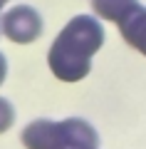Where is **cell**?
Masks as SVG:
<instances>
[{
  "label": "cell",
  "instance_id": "6da1fadb",
  "mask_svg": "<svg viewBox=\"0 0 146 149\" xmlns=\"http://www.w3.org/2000/svg\"><path fill=\"white\" fill-rule=\"evenodd\" d=\"M104 42V30L92 15H77L64 25L50 47L47 62L62 82H79L89 74L92 55Z\"/></svg>",
  "mask_w": 146,
  "mask_h": 149
},
{
  "label": "cell",
  "instance_id": "7a4b0ae2",
  "mask_svg": "<svg viewBox=\"0 0 146 149\" xmlns=\"http://www.w3.org/2000/svg\"><path fill=\"white\" fill-rule=\"evenodd\" d=\"M99 137L84 119L50 122L37 119L22 132V144L27 149H62V147H97Z\"/></svg>",
  "mask_w": 146,
  "mask_h": 149
},
{
  "label": "cell",
  "instance_id": "3957f363",
  "mask_svg": "<svg viewBox=\"0 0 146 149\" xmlns=\"http://www.w3.org/2000/svg\"><path fill=\"white\" fill-rule=\"evenodd\" d=\"M0 27H3V32H5L8 40L27 45V42H35L37 37L42 35V17L37 15L35 8L17 5V8H12L10 13L3 15Z\"/></svg>",
  "mask_w": 146,
  "mask_h": 149
},
{
  "label": "cell",
  "instance_id": "277c9868",
  "mask_svg": "<svg viewBox=\"0 0 146 149\" xmlns=\"http://www.w3.org/2000/svg\"><path fill=\"white\" fill-rule=\"evenodd\" d=\"M119 30H121V37L131 47H136L141 55H146V8L136 5L119 22Z\"/></svg>",
  "mask_w": 146,
  "mask_h": 149
},
{
  "label": "cell",
  "instance_id": "5b68a950",
  "mask_svg": "<svg viewBox=\"0 0 146 149\" xmlns=\"http://www.w3.org/2000/svg\"><path fill=\"white\" fill-rule=\"evenodd\" d=\"M136 5H139V0H92L94 13L111 22H121Z\"/></svg>",
  "mask_w": 146,
  "mask_h": 149
},
{
  "label": "cell",
  "instance_id": "8992f818",
  "mask_svg": "<svg viewBox=\"0 0 146 149\" xmlns=\"http://www.w3.org/2000/svg\"><path fill=\"white\" fill-rule=\"evenodd\" d=\"M12 122H15V109H12V104L8 100L0 97V134L8 132L12 127Z\"/></svg>",
  "mask_w": 146,
  "mask_h": 149
},
{
  "label": "cell",
  "instance_id": "52a82bcc",
  "mask_svg": "<svg viewBox=\"0 0 146 149\" xmlns=\"http://www.w3.org/2000/svg\"><path fill=\"white\" fill-rule=\"evenodd\" d=\"M5 72H8V62H5V57L0 55V85H3V80H5Z\"/></svg>",
  "mask_w": 146,
  "mask_h": 149
},
{
  "label": "cell",
  "instance_id": "ba28073f",
  "mask_svg": "<svg viewBox=\"0 0 146 149\" xmlns=\"http://www.w3.org/2000/svg\"><path fill=\"white\" fill-rule=\"evenodd\" d=\"M62 149H97V147H62Z\"/></svg>",
  "mask_w": 146,
  "mask_h": 149
},
{
  "label": "cell",
  "instance_id": "9c48e42d",
  "mask_svg": "<svg viewBox=\"0 0 146 149\" xmlns=\"http://www.w3.org/2000/svg\"><path fill=\"white\" fill-rule=\"evenodd\" d=\"M5 3H8V0H0V10H3V8H5Z\"/></svg>",
  "mask_w": 146,
  "mask_h": 149
}]
</instances>
